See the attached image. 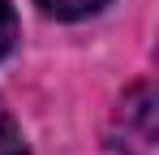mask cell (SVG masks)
Returning a JSON list of instances; mask_svg holds the SVG:
<instances>
[{
  "label": "cell",
  "instance_id": "1",
  "mask_svg": "<svg viewBox=\"0 0 159 155\" xmlns=\"http://www.w3.org/2000/svg\"><path fill=\"white\" fill-rule=\"evenodd\" d=\"M103 4L107 0H39V9H43L48 17H60V22H78V17L103 9Z\"/></svg>",
  "mask_w": 159,
  "mask_h": 155
},
{
  "label": "cell",
  "instance_id": "2",
  "mask_svg": "<svg viewBox=\"0 0 159 155\" xmlns=\"http://www.w3.org/2000/svg\"><path fill=\"white\" fill-rule=\"evenodd\" d=\"M0 155H30L26 138H22V129L13 125V116L0 108Z\"/></svg>",
  "mask_w": 159,
  "mask_h": 155
},
{
  "label": "cell",
  "instance_id": "3",
  "mask_svg": "<svg viewBox=\"0 0 159 155\" xmlns=\"http://www.w3.org/2000/svg\"><path fill=\"white\" fill-rule=\"evenodd\" d=\"M13 39H17V17H13L9 0H0V60L13 52Z\"/></svg>",
  "mask_w": 159,
  "mask_h": 155
}]
</instances>
